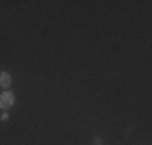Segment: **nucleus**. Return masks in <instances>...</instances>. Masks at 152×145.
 <instances>
[{
    "label": "nucleus",
    "mask_w": 152,
    "mask_h": 145,
    "mask_svg": "<svg viewBox=\"0 0 152 145\" xmlns=\"http://www.w3.org/2000/svg\"><path fill=\"white\" fill-rule=\"evenodd\" d=\"M13 105H15V95H13V92H3L0 95V108L2 110H8Z\"/></svg>",
    "instance_id": "nucleus-1"
},
{
    "label": "nucleus",
    "mask_w": 152,
    "mask_h": 145,
    "mask_svg": "<svg viewBox=\"0 0 152 145\" xmlns=\"http://www.w3.org/2000/svg\"><path fill=\"white\" fill-rule=\"evenodd\" d=\"M10 84H12V74L7 71H2L0 72V87L7 89V87H10Z\"/></svg>",
    "instance_id": "nucleus-2"
},
{
    "label": "nucleus",
    "mask_w": 152,
    "mask_h": 145,
    "mask_svg": "<svg viewBox=\"0 0 152 145\" xmlns=\"http://www.w3.org/2000/svg\"><path fill=\"white\" fill-rule=\"evenodd\" d=\"M7 119H8V113H3L2 115V121H7Z\"/></svg>",
    "instance_id": "nucleus-3"
}]
</instances>
